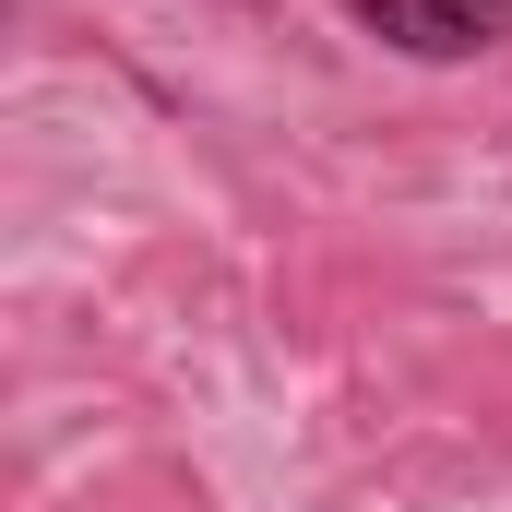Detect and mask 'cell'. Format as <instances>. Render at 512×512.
<instances>
[{"label": "cell", "mask_w": 512, "mask_h": 512, "mask_svg": "<svg viewBox=\"0 0 512 512\" xmlns=\"http://www.w3.org/2000/svg\"><path fill=\"white\" fill-rule=\"evenodd\" d=\"M346 24L405 48V60H477L512 36V0H346Z\"/></svg>", "instance_id": "cell-1"}]
</instances>
